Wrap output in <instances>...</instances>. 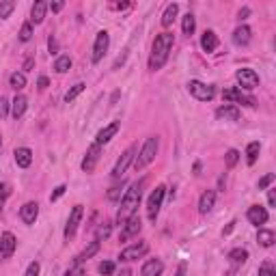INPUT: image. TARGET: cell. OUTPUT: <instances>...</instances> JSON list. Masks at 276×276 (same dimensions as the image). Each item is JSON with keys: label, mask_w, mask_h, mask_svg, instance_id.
<instances>
[{"label": "cell", "mask_w": 276, "mask_h": 276, "mask_svg": "<svg viewBox=\"0 0 276 276\" xmlns=\"http://www.w3.org/2000/svg\"><path fill=\"white\" fill-rule=\"evenodd\" d=\"M0 147H2V134H0Z\"/></svg>", "instance_id": "58"}, {"label": "cell", "mask_w": 276, "mask_h": 276, "mask_svg": "<svg viewBox=\"0 0 276 276\" xmlns=\"http://www.w3.org/2000/svg\"><path fill=\"white\" fill-rule=\"evenodd\" d=\"M177 13H179V4H177V2H170L166 9H164V13H162V26H164V28H168V26L175 22Z\"/></svg>", "instance_id": "27"}, {"label": "cell", "mask_w": 276, "mask_h": 276, "mask_svg": "<svg viewBox=\"0 0 276 276\" xmlns=\"http://www.w3.org/2000/svg\"><path fill=\"white\" fill-rule=\"evenodd\" d=\"M240 108L238 106H231V104H227V106H220L216 110V119L218 121H240Z\"/></svg>", "instance_id": "18"}, {"label": "cell", "mask_w": 276, "mask_h": 276, "mask_svg": "<svg viewBox=\"0 0 276 276\" xmlns=\"http://www.w3.org/2000/svg\"><path fill=\"white\" fill-rule=\"evenodd\" d=\"M259 276H276V270H274V266L270 264V261L261 264V268H259Z\"/></svg>", "instance_id": "43"}, {"label": "cell", "mask_w": 276, "mask_h": 276, "mask_svg": "<svg viewBox=\"0 0 276 276\" xmlns=\"http://www.w3.org/2000/svg\"><path fill=\"white\" fill-rule=\"evenodd\" d=\"M238 162H240V151H238V149H229L227 153H225V164H227V168H233Z\"/></svg>", "instance_id": "37"}, {"label": "cell", "mask_w": 276, "mask_h": 276, "mask_svg": "<svg viewBox=\"0 0 276 276\" xmlns=\"http://www.w3.org/2000/svg\"><path fill=\"white\" fill-rule=\"evenodd\" d=\"M233 229H235V220H233V222H229V227L225 229V231H222V235H229V233L233 231Z\"/></svg>", "instance_id": "55"}, {"label": "cell", "mask_w": 276, "mask_h": 276, "mask_svg": "<svg viewBox=\"0 0 276 276\" xmlns=\"http://www.w3.org/2000/svg\"><path fill=\"white\" fill-rule=\"evenodd\" d=\"M164 264L160 259H147L140 268V276H162Z\"/></svg>", "instance_id": "19"}, {"label": "cell", "mask_w": 276, "mask_h": 276, "mask_svg": "<svg viewBox=\"0 0 276 276\" xmlns=\"http://www.w3.org/2000/svg\"><path fill=\"white\" fill-rule=\"evenodd\" d=\"M63 6H65V2H61V0H58V2H50L48 9H52V13H58V11H63Z\"/></svg>", "instance_id": "49"}, {"label": "cell", "mask_w": 276, "mask_h": 276, "mask_svg": "<svg viewBox=\"0 0 276 276\" xmlns=\"http://www.w3.org/2000/svg\"><path fill=\"white\" fill-rule=\"evenodd\" d=\"M9 108H11L9 100H6L4 95H0V119H4V117L9 115Z\"/></svg>", "instance_id": "45"}, {"label": "cell", "mask_w": 276, "mask_h": 276, "mask_svg": "<svg viewBox=\"0 0 276 276\" xmlns=\"http://www.w3.org/2000/svg\"><path fill=\"white\" fill-rule=\"evenodd\" d=\"M222 97H225L227 102H231V106L233 104H242V106H248V108L257 106V100H255L253 95H246L244 91H240V89H225L222 91Z\"/></svg>", "instance_id": "8"}, {"label": "cell", "mask_w": 276, "mask_h": 276, "mask_svg": "<svg viewBox=\"0 0 276 276\" xmlns=\"http://www.w3.org/2000/svg\"><path fill=\"white\" fill-rule=\"evenodd\" d=\"M82 216H84V207L82 205H74V209H71V214H69V218H67V225H65V240H71L76 235L78 231V227H80V222H82Z\"/></svg>", "instance_id": "9"}, {"label": "cell", "mask_w": 276, "mask_h": 276, "mask_svg": "<svg viewBox=\"0 0 276 276\" xmlns=\"http://www.w3.org/2000/svg\"><path fill=\"white\" fill-rule=\"evenodd\" d=\"M276 179V175L274 173H268V175H264V177H261V179H259V183H257V186H259V190H268V188H270V183Z\"/></svg>", "instance_id": "42"}, {"label": "cell", "mask_w": 276, "mask_h": 276, "mask_svg": "<svg viewBox=\"0 0 276 276\" xmlns=\"http://www.w3.org/2000/svg\"><path fill=\"white\" fill-rule=\"evenodd\" d=\"M173 43H175V37L173 32H160L155 39H153V45H151V56H149V69L151 71H157L166 65L168 56H170V50H173Z\"/></svg>", "instance_id": "2"}, {"label": "cell", "mask_w": 276, "mask_h": 276, "mask_svg": "<svg viewBox=\"0 0 276 276\" xmlns=\"http://www.w3.org/2000/svg\"><path fill=\"white\" fill-rule=\"evenodd\" d=\"M84 89H87V84H84V82H78V84H74V87H71V89L67 91V93H65V102H67V104H71V102H74L78 95H80V93H84Z\"/></svg>", "instance_id": "35"}, {"label": "cell", "mask_w": 276, "mask_h": 276, "mask_svg": "<svg viewBox=\"0 0 276 276\" xmlns=\"http://www.w3.org/2000/svg\"><path fill=\"white\" fill-rule=\"evenodd\" d=\"M188 93L199 102H212L216 95V87L214 84H205L201 80H190L188 82Z\"/></svg>", "instance_id": "5"}, {"label": "cell", "mask_w": 276, "mask_h": 276, "mask_svg": "<svg viewBox=\"0 0 276 276\" xmlns=\"http://www.w3.org/2000/svg\"><path fill=\"white\" fill-rule=\"evenodd\" d=\"M9 87L15 89V91H22L26 87V76L22 74V71H13V74L9 76Z\"/></svg>", "instance_id": "33"}, {"label": "cell", "mask_w": 276, "mask_h": 276, "mask_svg": "<svg viewBox=\"0 0 276 276\" xmlns=\"http://www.w3.org/2000/svg\"><path fill=\"white\" fill-rule=\"evenodd\" d=\"M45 11H48V2L43 0H37L30 9V24H41L45 19Z\"/></svg>", "instance_id": "25"}, {"label": "cell", "mask_w": 276, "mask_h": 276, "mask_svg": "<svg viewBox=\"0 0 276 276\" xmlns=\"http://www.w3.org/2000/svg\"><path fill=\"white\" fill-rule=\"evenodd\" d=\"M48 48H50V52H52V54H56V50H58V43H56V39H54V37H50V39H48Z\"/></svg>", "instance_id": "51"}, {"label": "cell", "mask_w": 276, "mask_h": 276, "mask_svg": "<svg viewBox=\"0 0 276 276\" xmlns=\"http://www.w3.org/2000/svg\"><path fill=\"white\" fill-rule=\"evenodd\" d=\"M246 218H248L251 225L261 227V225H266V222L270 220V214H268V209L264 205H251V207H248V212H246Z\"/></svg>", "instance_id": "14"}, {"label": "cell", "mask_w": 276, "mask_h": 276, "mask_svg": "<svg viewBox=\"0 0 276 276\" xmlns=\"http://www.w3.org/2000/svg\"><path fill=\"white\" fill-rule=\"evenodd\" d=\"M257 242L264 248H270L274 246V242H276V233L272 231V229H259V233H257Z\"/></svg>", "instance_id": "28"}, {"label": "cell", "mask_w": 276, "mask_h": 276, "mask_svg": "<svg viewBox=\"0 0 276 276\" xmlns=\"http://www.w3.org/2000/svg\"><path fill=\"white\" fill-rule=\"evenodd\" d=\"M147 253H149V244H147V242H136V244L123 248L121 255H119V259L121 261H136V259H142Z\"/></svg>", "instance_id": "12"}, {"label": "cell", "mask_w": 276, "mask_h": 276, "mask_svg": "<svg viewBox=\"0 0 276 276\" xmlns=\"http://www.w3.org/2000/svg\"><path fill=\"white\" fill-rule=\"evenodd\" d=\"M140 229H142V225H140V218L134 214L132 218H130L126 225L121 227V233H119V242H128L130 238H134V235H138L140 233Z\"/></svg>", "instance_id": "15"}, {"label": "cell", "mask_w": 276, "mask_h": 276, "mask_svg": "<svg viewBox=\"0 0 276 276\" xmlns=\"http://www.w3.org/2000/svg\"><path fill=\"white\" fill-rule=\"evenodd\" d=\"M13 9H15V2H13V0H2V2H0V17L2 19L11 17Z\"/></svg>", "instance_id": "38"}, {"label": "cell", "mask_w": 276, "mask_h": 276, "mask_svg": "<svg viewBox=\"0 0 276 276\" xmlns=\"http://www.w3.org/2000/svg\"><path fill=\"white\" fill-rule=\"evenodd\" d=\"M259 151H261V144L255 140V142H251L246 147V164L248 166H253L255 162H257V157H259Z\"/></svg>", "instance_id": "32"}, {"label": "cell", "mask_w": 276, "mask_h": 276, "mask_svg": "<svg viewBox=\"0 0 276 276\" xmlns=\"http://www.w3.org/2000/svg\"><path fill=\"white\" fill-rule=\"evenodd\" d=\"M164 194H166V188L162 186H155V190L149 194L147 199V218L151 222L157 220V216H160V209H162V203H164Z\"/></svg>", "instance_id": "4"}, {"label": "cell", "mask_w": 276, "mask_h": 276, "mask_svg": "<svg viewBox=\"0 0 276 276\" xmlns=\"http://www.w3.org/2000/svg\"><path fill=\"white\" fill-rule=\"evenodd\" d=\"M87 272H84L82 266H69V270L65 272V276H84Z\"/></svg>", "instance_id": "47"}, {"label": "cell", "mask_w": 276, "mask_h": 276, "mask_svg": "<svg viewBox=\"0 0 276 276\" xmlns=\"http://www.w3.org/2000/svg\"><path fill=\"white\" fill-rule=\"evenodd\" d=\"M157 149H160V140H157V136H149L147 140H144L142 149L138 151V155H136V160H134V168L136 170H142L144 166H149V164L155 160Z\"/></svg>", "instance_id": "3"}, {"label": "cell", "mask_w": 276, "mask_h": 276, "mask_svg": "<svg viewBox=\"0 0 276 276\" xmlns=\"http://www.w3.org/2000/svg\"><path fill=\"white\" fill-rule=\"evenodd\" d=\"M123 188H126V181L121 179V183H117V186H113V188H110L108 192H106V199H108V201H113V203H115V201H121L123 192H126Z\"/></svg>", "instance_id": "34"}, {"label": "cell", "mask_w": 276, "mask_h": 276, "mask_svg": "<svg viewBox=\"0 0 276 276\" xmlns=\"http://www.w3.org/2000/svg\"><path fill=\"white\" fill-rule=\"evenodd\" d=\"M142 186H144V179L134 181L132 186L123 192L121 207H119V212H117V220H115L119 227H123L136 214V207H138V203H140V199H142Z\"/></svg>", "instance_id": "1"}, {"label": "cell", "mask_w": 276, "mask_h": 276, "mask_svg": "<svg viewBox=\"0 0 276 276\" xmlns=\"http://www.w3.org/2000/svg\"><path fill=\"white\" fill-rule=\"evenodd\" d=\"M251 39H253V30L248 28L246 24H240L238 28L233 30V43L235 45H248Z\"/></svg>", "instance_id": "20"}, {"label": "cell", "mask_w": 276, "mask_h": 276, "mask_svg": "<svg viewBox=\"0 0 276 276\" xmlns=\"http://www.w3.org/2000/svg\"><path fill=\"white\" fill-rule=\"evenodd\" d=\"M216 205V190H205L199 199V212L201 214H209Z\"/></svg>", "instance_id": "22"}, {"label": "cell", "mask_w": 276, "mask_h": 276, "mask_svg": "<svg viewBox=\"0 0 276 276\" xmlns=\"http://www.w3.org/2000/svg\"><path fill=\"white\" fill-rule=\"evenodd\" d=\"M13 155H15V164L19 168H28L32 164V151L28 147H17Z\"/></svg>", "instance_id": "26"}, {"label": "cell", "mask_w": 276, "mask_h": 276, "mask_svg": "<svg viewBox=\"0 0 276 276\" xmlns=\"http://www.w3.org/2000/svg\"><path fill=\"white\" fill-rule=\"evenodd\" d=\"M235 80H238L240 84V91H253L259 87V74L251 67H240L238 71H235Z\"/></svg>", "instance_id": "6"}, {"label": "cell", "mask_w": 276, "mask_h": 276, "mask_svg": "<svg viewBox=\"0 0 276 276\" xmlns=\"http://www.w3.org/2000/svg\"><path fill=\"white\" fill-rule=\"evenodd\" d=\"M108 45H110V35L106 30H100L95 35V43H93V54H91V61L93 63H100L108 52Z\"/></svg>", "instance_id": "10"}, {"label": "cell", "mask_w": 276, "mask_h": 276, "mask_svg": "<svg viewBox=\"0 0 276 276\" xmlns=\"http://www.w3.org/2000/svg\"><path fill=\"white\" fill-rule=\"evenodd\" d=\"M26 108H28V100H26L24 95H15L13 97V102H11V115H13V119H22L24 113H26Z\"/></svg>", "instance_id": "24"}, {"label": "cell", "mask_w": 276, "mask_h": 276, "mask_svg": "<svg viewBox=\"0 0 276 276\" xmlns=\"http://www.w3.org/2000/svg\"><path fill=\"white\" fill-rule=\"evenodd\" d=\"M121 130V121H113V123H108L106 128H102L100 132H97V136H95V142L97 144H106V142H110L113 138L117 136V132Z\"/></svg>", "instance_id": "17"}, {"label": "cell", "mask_w": 276, "mask_h": 276, "mask_svg": "<svg viewBox=\"0 0 276 276\" xmlns=\"http://www.w3.org/2000/svg\"><path fill=\"white\" fill-rule=\"evenodd\" d=\"M100 155H102V144L93 142V144H91V147L87 149V155L82 157L80 168L84 170V173H93L95 166H97V162H100Z\"/></svg>", "instance_id": "11"}, {"label": "cell", "mask_w": 276, "mask_h": 276, "mask_svg": "<svg viewBox=\"0 0 276 276\" xmlns=\"http://www.w3.org/2000/svg\"><path fill=\"white\" fill-rule=\"evenodd\" d=\"M11 196V183H0V212L4 209V203H6V199Z\"/></svg>", "instance_id": "41"}, {"label": "cell", "mask_w": 276, "mask_h": 276, "mask_svg": "<svg viewBox=\"0 0 276 276\" xmlns=\"http://www.w3.org/2000/svg\"><path fill=\"white\" fill-rule=\"evenodd\" d=\"M248 15H251V9H248V6H244V9L240 11V19H246Z\"/></svg>", "instance_id": "54"}, {"label": "cell", "mask_w": 276, "mask_h": 276, "mask_svg": "<svg viewBox=\"0 0 276 276\" xmlns=\"http://www.w3.org/2000/svg\"><path fill=\"white\" fill-rule=\"evenodd\" d=\"M65 192H67V186H65V183H61V186H56V188H54V192L50 194V203L58 201V199H61V196H63Z\"/></svg>", "instance_id": "44"}, {"label": "cell", "mask_w": 276, "mask_h": 276, "mask_svg": "<svg viewBox=\"0 0 276 276\" xmlns=\"http://www.w3.org/2000/svg\"><path fill=\"white\" fill-rule=\"evenodd\" d=\"M225 181H227V179H225V175H222V177H220V179H218V188H220V190H222V188H225Z\"/></svg>", "instance_id": "56"}, {"label": "cell", "mask_w": 276, "mask_h": 276, "mask_svg": "<svg viewBox=\"0 0 276 276\" xmlns=\"http://www.w3.org/2000/svg\"><path fill=\"white\" fill-rule=\"evenodd\" d=\"M39 272H41V266H39V261H32V264L26 268V274L24 276H39Z\"/></svg>", "instance_id": "46"}, {"label": "cell", "mask_w": 276, "mask_h": 276, "mask_svg": "<svg viewBox=\"0 0 276 276\" xmlns=\"http://www.w3.org/2000/svg\"><path fill=\"white\" fill-rule=\"evenodd\" d=\"M227 259L231 261L233 266H244L246 259H248V251L246 248H233V251L227 255Z\"/></svg>", "instance_id": "29"}, {"label": "cell", "mask_w": 276, "mask_h": 276, "mask_svg": "<svg viewBox=\"0 0 276 276\" xmlns=\"http://www.w3.org/2000/svg\"><path fill=\"white\" fill-rule=\"evenodd\" d=\"M30 39H32V24L26 22V24H22V28H19V41L28 43Z\"/></svg>", "instance_id": "39"}, {"label": "cell", "mask_w": 276, "mask_h": 276, "mask_svg": "<svg viewBox=\"0 0 276 276\" xmlns=\"http://www.w3.org/2000/svg\"><path fill=\"white\" fill-rule=\"evenodd\" d=\"M117 270V266H115V261H102L100 268H97V272H100L102 276H113Z\"/></svg>", "instance_id": "40"}, {"label": "cell", "mask_w": 276, "mask_h": 276, "mask_svg": "<svg viewBox=\"0 0 276 276\" xmlns=\"http://www.w3.org/2000/svg\"><path fill=\"white\" fill-rule=\"evenodd\" d=\"M181 30H183V35H186V37L194 35V30H196V17L192 15V13H186V15L181 17Z\"/></svg>", "instance_id": "30"}, {"label": "cell", "mask_w": 276, "mask_h": 276, "mask_svg": "<svg viewBox=\"0 0 276 276\" xmlns=\"http://www.w3.org/2000/svg\"><path fill=\"white\" fill-rule=\"evenodd\" d=\"M136 153H138V147H136V144H130V147L123 151L121 157H119V160H117V164H115V168H113V177H115V179L123 177V173H126V170L130 168V164L134 162Z\"/></svg>", "instance_id": "7"}, {"label": "cell", "mask_w": 276, "mask_h": 276, "mask_svg": "<svg viewBox=\"0 0 276 276\" xmlns=\"http://www.w3.org/2000/svg\"><path fill=\"white\" fill-rule=\"evenodd\" d=\"M37 216H39V203L37 201H28V203H24L22 209H19V218H22L24 225H35V220H37Z\"/></svg>", "instance_id": "16"}, {"label": "cell", "mask_w": 276, "mask_h": 276, "mask_svg": "<svg viewBox=\"0 0 276 276\" xmlns=\"http://www.w3.org/2000/svg\"><path fill=\"white\" fill-rule=\"evenodd\" d=\"M186 264H179V268H177V274L175 276H186Z\"/></svg>", "instance_id": "53"}, {"label": "cell", "mask_w": 276, "mask_h": 276, "mask_svg": "<svg viewBox=\"0 0 276 276\" xmlns=\"http://www.w3.org/2000/svg\"><path fill=\"white\" fill-rule=\"evenodd\" d=\"M119 276H132V270H123Z\"/></svg>", "instance_id": "57"}, {"label": "cell", "mask_w": 276, "mask_h": 276, "mask_svg": "<svg viewBox=\"0 0 276 276\" xmlns=\"http://www.w3.org/2000/svg\"><path fill=\"white\" fill-rule=\"evenodd\" d=\"M110 229H113V222L110 220H104L100 227H97V242H102V240H108V235H110Z\"/></svg>", "instance_id": "36"}, {"label": "cell", "mask_w": 276, "mask_h": 276, "mask_svg": "<svg viewBox=\"0 0 276 276\" xmlns=\"http://www.w3.org/2000/svg\"><path fill=\"white\" fill-rule=\"evenodd\" d=\"M128 6H130V2H117V4H113V9L123 11V9H128Z\"/></svg>", "instance_id": "52"}, {"label": "cell", "mask_w": 276, "mask_h": 276, "mask_svg": "<svg viewBox=\"0 0 276 276\" xmlns=\"http://www.w3.org/2000/svg\"><path fill=\"white\" fill-rule=\"evenodd\" d=\"M268 205L270 207L276 205V190L274 188H268Z\"/></svg>", "instance_id": "48"}, {"label": "cell", "mask_w": 276, "mask_h": 276, "mask_svg": "<svg viewBox=\"0 0 276 276\" xmlns=\"http://www.w3.org/2000/svg\"><path fill=\"white\" fill-rule=\"evenodd\" d=\"M48 84H50V80H48V76H41V78H39V80H37V87L39 89H48Z\"/></svg>", "instance_id": "50"}, {"label": "cell", "mask_w": 276, "mask_h": 276, "mask_svg": "<svg viewBox=\"0 0 276 276\" xmlns=\"http://www.w3.org/2000/svg\"><path fill=\"white\" fill-rule=\"evenodd\" d=\"M97 253H100V242H97V240H93V242H91V244H89V246L84 248V251H82V253H80V255H78V257L74 259V264H71V266H82L84 261H89L91 257H95Z\"/></svg>", "instance_id": "23"}, {"label": "cell", "mask_w": 276, "mask_h": 276, "mask_svg": "<svg viewBox=\"0 0 276 276\" xmlns=\"http://www.w3.org/2000/svg\"><path fill=\"white\" fill-rule=\"evenodd\" d=\"M71 65H74V61L69 58V54H61L54 61V71L56 74H67V71L71 69Z\"/></svg>", "instance_id": "31"}, {"label": "cell", "mask_w": 276, "mask_h": 276, "mask_svg": "<svg viewBox=\"0 0 276 276\" xmlns=\"http://www.w3.org/2000/svg\"><path fill=\"white\" fill-rule=\"evenodd\" d=\"M218 35H216L214 30H205L201 35V48H203V52H207V54H212V52L218 48Z\"/></svg>", "instance_id": "21"}, {"label": "cell", "mask_w": 276, "mask_h": 276, "mask_svg": "<svg viewBox=\"0 0 276 276\" xmlns=\"http://www.w3.org/2000/svg\"><path fill=\"white\" fill-rule=\"evenodd\" d=\"M17 248V238L11 231L0 233V259H11Z\"/></svg>", "instance_id": "13"}]
</instances>
